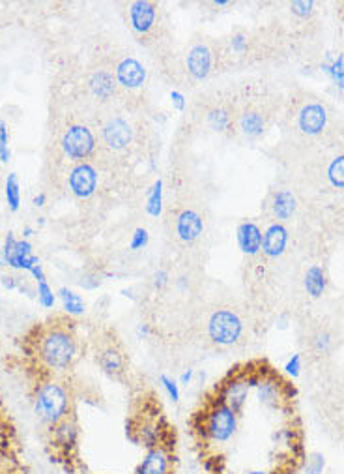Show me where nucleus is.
<instances>
[{
	"mask_svg": "<svg viewBox=\"0 0 344 474\" xmlns=\"http://www.w3.org/2000/svg\"><path fill=\"white\" fill-rule=\"evenodd\" d=\"M36 336L29 339L30 353L47 377L64 375L75 366L79 358V339L70 319H54L34 330Z\"/></svg>",
	"mask_w": 344,
	"mask_h": 474,
	"instance_id": "obj_1",
	"label": "nucleus"
},
{
	"mask_svg": "<svg viewBox=\"0 0 344 474\" xmlns=\"http://www.w3.org/2000/svg\"><path fill=\"white\" fill-rule=\"evenodd\" d=\"M34 411L47 429L56 426L68 416H72L75 411H73V394L68 383L54 377L42 379L34 390Z\"/></svg>",
	"mask_w": 344,
	"mask_h": 474,
	"instance_id": "obj_2",
	"label": "nucleus"
},
{
	"mask_svg": "<svg viewBox=\"0 0 344 474\" xmlns=\"http://www.w3.org/2000/svg\"><path fill=\"white\" fill-rule=\"evenodd\" d=\"M196 433L204 443L226 444L234 438L240 426V414L234 413L217 397H210L202 413L196 414Z\"/></svg>",
	"mask_w": 344,
	"mask_h": 474,
	"instance_id": "obj_3",
	"label": "nucleus"
},
{
	"mask_svg": "<svg viewBox=\"0 0 344 474\" xmlns=\"http://www.w3.org/2000/svg\"><path fill=\"white\" fill-rule=\"evenodd\" d=\"M79 438H81V427L75 413L49 429L47 444L51 456L54 457V461L62 463L64 468H70L72 473V465L79 459Z\"/></svg>",
	"mask_w": 344,
	"mask_h": 474,
	"instance_id": "obj_4",
	"label": "nucleus"
},
{
	"mask_svg": "<svg viewBox=\"0 0 344 474\" xmlns=\"http://www.w3.org/2000/svg\"><path fill=\"white\" fill-rule=\"evenodd\" d=\"M206 332L217 347H232L244 336V321L230 307H219L210 315Z\"/></svg>",
	"mask_w": 344,
	"mask_h": 474,
	"instance_id": "obj_5",
	"label": "nucleus"
},
{
	"mask_svg": "<svg viewBox=\"0 0 344 474\" xmlns=\"http://www.w3.org/2000/svg\"><path fill=\"white\" fill-rule=\"evenodd\" d=\"M253 386L249 383V369H236L228 373L217 386H215L214 396L226 407H230L234 413H242L245 403L249 399Z\"/></svg>",
	"mask_w": 344,
	"mask_h": 474,
	"instance_id": "obj_6",
	"label": "nucleus"
},
{
	"mask_svg": "<svg viewBox=\"0 0 344 474\" xmlns=\"http://www.w3.org/2000/svg\"><path fill=\"white\" fill-rule=\"evenodd\" d=\"M130 438L133 443L141 444L146 450L161 446V444H169L171 438V431L169 427L159 422V418H146V420H133L130 422ZM171 446V444H169Z\"/></svg>",
	"mask_w": 344,
	"mask_h": 474,
	"instance_id": "obj_7",
	"label": "nucleus"
},
{
	"mask_svg": "<svg viewBox=\"0 0 344 474\" xmlns=\"http://www.w3.org/2000/svg\"><path fill=\"white\" fill-rule=\"evenodd\" d=\"M95 362L101 367V372L105 373L107 377L116 379V381L124 377L125 369H127V358H125L124 349L114 337L100 343V347L95 351Z\"/></svg>",
	"mask_w": 344,
	"mask_h": 474,
	"instance_id": "obj_8",
	"label": "nucleus"
},
{
	"mask_svg": "<svg viewBox=\"0 0 344 474\" xmlns=\"http://www.w3.org/2000/svg\"><path fill=\"white\" fill-rule=\"evenodd\" d=\"M176 457L169 444H161L146 450L133 474H174Z\"/></svg>",
	"mask_w": 344,
	"mask_h": 474,
	"instance_id": "obj_9",
	"label": "nucleus"
},
{
	"mask_svg": "<svg viewBox=\"0 0 344 474\" xmlns=\"http://www.w3.org/2000/svg\"><path fill=\"white\" fill-rule=\"evenodd\" d=\"M62 148L72 160H86L95 148V139L88 128L72 126L62 137Z\"/></svg>",
	"mask_w": 344,
	"mask_h": 474,
	"instance_id": "obj_10",
	"label": "nucleus"
},
{
	"mask_svg": "<svg viewBox=\"0 0 344 474\" xmlns=\"http://www.w3.org/2000/svg\"><path fill=\"white\" fill-rule=\"evenodd\" d=\"M256 397L260 405L272 411H279L283 408L286 402V386L279 377H275L273 373H264L256 384Z\"/></svg>",
	"mask_w": 344,
	"mask_h": 474,
	"instance_id": "obj_11",
	"label": "nucleus"
},
{
	"mask_svg": "<svg viewBox=\"0 0 344 474\" xmlns=\"http://www.w3.org/2000/svg\"><path fill=\"white\" fill-rule=\"evenodd\" d=\"M97 186V173L90 163H79L72 169L70 173V188H72L73 195L81 199L90 197L95 192Z\"/></svg>",
	"mask_w": 344,
	"mask_h": 474,
	"instance_id": "obj_12",
	"label": "nucleus"
},
{
	"mask_svg": "<svg viewBox=\"0 0 344 474\" xmlns=\"http://www.w3.org/2000/svg\"><path fill=\"white\" fill-rule=\"evenodd\" d=\"M155 15H157L155 4L146 2V0L133 2L130 6L131 26H133V31H135L139 36H144V34H148V32L154 29Z\"/></svg>",
	"mask_w": 344,
	"mask_h": 474,
	"instance_id": "obj_13",
	"label": "nucleus"
},
{
	"mask_svg": "<svg viewBox=\"0 0 344 474\" xmlns=\"http://www.w3.org/2000/svg\"><path fill=\"white\" fill-rule=\"evenodd\" d=\"M144 77H146V73H144V68L141 66V62L131 59V56L124 59L116 66V81L120 84H124L125 89L141 86L144 83Z\"/></svg>",
	"mask_w": 344,
	"mask_h": 474,
	"instance_id": "obj_14",
	"label": "nucleus"
},
{
	"mask_svg": "<svg viewBox=\"0 0 344 474\" xmlns=\"http://www.w3.org/2000/svg\"><path fill=\"white\" fill-rule=\"evenodd\" d=\"M288 242V234L286 229L279 223H273L272 227H267V231L262 236V252L266 257H279L283 255Z\"/></svg>",
	"mask_w": 344,
	"mask_h": 474,
	"instance_id": "obj_15",
	"label": "nucleus"
},
{
	"mask_svg": "<svg viewBox=\"0 0 344 474\" xmlns=\"http://www.w3.org/2000/svg\"><path fill=\"white\" fill-rule=\"evenodd\" d=\"M187 70L191 77L204 79L208 77L212 70V53L206 45H195L187 54Z\"/></svg>",
	"mask_w": 344,
	"mask_h": 474,
	"instance_id": "obj_16",
	"label": "nucleus"
},
{
	"mask_svg": "<svg viewBox=\"0 0 344 474\" xmlns=\"http://www.w3.org/2000/svg\"><path fill=\"white\" fill-rule=\"evenodd\" d=\"M326 118V109L318 103H311L307 107H303L299 113V128L308 135H315L324 130Z\"/></svg>",
	"mask_w": 344,
	"mask_h": 474,
	"instance_id": "obj_17",
	"label": "nucleus"
},
{
	"mask_svg": "<svg viewBox=\"0 0 344 474\" xmlns=\"http://www.w3.org/2000/svg\"><path fill=\"white\" fill-rule=\"evenodd\" d=\"M202 217L195 211H184L176 220V234L180 240L193 242L202 234Z\"/></svg>",
	"mask_w": 344,
	"mask_h": 474,
	"instance_id": "obj_18",
	"label": "nucleus"
},
{
	"mask_svg": "<svg viewBox=\"0 0 344 474\" xmlns=\"http://www.w3.org/2000/svg\"><path fill=\"white\" fill-rule=\"evenodd\" d=\"M237 244L245 255H256L262 250V233L258 225L253 222H245L237 229Z\"/></svg>",
	"mask_w": 344,
	"mask_h": 474,
	"instance_id": "obj_19",
	"label": "nucleus"
},
{
	"mask_svg": "<svg viewBox=\"0 0 344 474\" xmlns=\"http://www.w3.org/2000/svg\"><path fill=\"white\" fill-rule=\"evenodd\" d=\"M103 137H105L109 146H113V148H124L130 143L131 130L127 126V122L122 121V118H114L103 130Z\"/></svg>",
	"mask_w": 344,
	"mask_h": 474,
	"instance_id": "obj_20",
	"label": "nucleus"
},
{
	"mask_svg": "<svg viewBox=\"0 0 344 474\" xmlns=\"http://www.w3.org/2000/svg\"><path fill=\"white\" fill-rule=\"evenodd\" d=\"M303 285H305V291L311 298H320L322 294L326 293L327 280L326 272L322 266H311L307 272H305V280H303Z\"/></svg>",
	"mask_w": 344,
	"mask_h": 474,
	"instance_id": "obj_21",
	"label": "nucleus"
},
{
	"mask_svg": "<svg viewBox=\"0 0 344 474\" xmlns=\"http://www.w3.org/2000/svg\"><path fill=\"white\" fill-rule=\"evenodd\" d=\"M294 212H296V199H294V195L290 192H286V190L275 193V197H273V214L279 220H288Z\"/></svg>",
	"mask_w": 344,
	"mask_h": 474,
	"instance_id": "obj_22",
	"label": "nucleus"
},
{
	"mask_svg": "<svg viewBox=\"0 0 344 474\" xmlns=\"http://www.w3.org/2000/svg\"><path fill=\"white\" fill-rule=\"evenodd\" d=\"M60 300H62V306H64L65 313L72 315V317H77V315H83L84 313V300L83 296L77 293H73L72 289L62 287L58 291Z\"/></svg>",
	"mask_w": 344,
	"mask_h": 474,
	"instance_id": "obj_23",
	"label": "nucleus"
},
{
	"mask_svg": "<svg viewBox=\"0 0 344 474\" xmlns=\"http://www.w3.org/2000/svg\"><path fill=\"white\" fill-rule=\"evenodd\" d=\"M240 126H242L245 135H249V137H256V135H260L262 130H264V118H262L260 113H256V111H249V113L242 114V118H240Z\"/></svg>",
	"mask_w": 344,
	"mask_h": 474,
	"instance_id": "obj_24",
	"label": "nucleus"
},
{
	"mask_svg": "<svg viewBox=\"0 0 344 474\" xmlns=\"http://www.w3.org/2000/svg\"><path fill=\"white\" fill-rule=\"evenodd\" d=\"M303 474H324L326 471V457L320 452H311L303 457L302 461Z\"/></svg>",
	"mask_w": 344,
	"mask_h": 474,
	"instance_id": "obj_25",
	"label": "nucleus"
},
{
	"mask_svg": "<svg viewBox=\"0 0 344 474\" xmlns=\"http://www.w3.org/2000/svg\"><path fill=\"white\" fill-rule=\"evenodd\" d=\"M6 197H8V204H10V208H12V211H17L21 195H19V181L15 174H10V176H8Z\"/></svg>",
	"mask_w": 344,
	"mask_h": 474,
	"instance_id": "obj_26",
	"label": "nucleus"
},
{
	"mask_svg": "<svg viewBox=\"0 0 344 474\" xmlns=\"http://www.w3.org/2000/svg\"><path fill=\"white\" fill-rule=\"evenodd\" d=\"M329 181H331L333 186L344 188V156H338L329 165Z\"/></svg>",
	"mask_w": 344,
	"mask_h": 474,
	"instance_id": "obj_27",
	"label": "nucleus"
},
{
	"mask_svg": "<svg viewBox=\"0 0 344 474\" xmlns=\"http://www.w3.org/2000/svg\"><path fill=\"white\" fill-rule=\"evenodd\" d=\"M38 302L42 304L43 307H53L54 302H56V296H54L53 289L49 287L47 282H40L38 283Z\"/></svg>",
	"mask_w": 344,
	"mask_h": 474,
	"instance_id": "obj_28",
	"label": "nucleus"
},
{
	"mask_svg": "<svg viewBox=\"0 0 344 474\" xmlns=\"http://www.w3.org/2000/svg\"><path fill=\"white\" fill-rule=\"evenodd\" d=\"M313 345H315V351L316 353L320 354H327L329 351H331L333 347V336L329 334V332L322 330L318 332L315 336V339H313Z\"/></svg>",
	"mask_w": 344,
	"mask_h": 474,
	"instance_id": "obj_29",
	"label": "nucleus"
},
{
	"mask_svg": "<svg viewBox=\"0 0 344 474\" xmlns=\"http://www.w3.org/2000/svg\"><path fill=\"white\" fill-rule=\"evenodd\" d=\"M159 383H161V386H163V390L166 392V396L171 397V402L178 403L180 402V384L176 383L174 379L169 377V375H161Z\"/></svg>",
	"mask_w": 344,
	"mask_h": 474,
	"instance_id": "obj_30",
	"label": "nucleus"
},
{
	"mask_svg": "<svg viewBox=\"0 0 344 474\" xmlns=\"http://www.w3.org/2000/svg\"><path fill=\"white\" fill-rule=\"evenodd\" d=\"M148 212L152 216H157L161 212V182H157L154 186V192L148 199Z\"/></svg>",
	"mask_w": 344,
	"mask_h": 474,
	"instance_id": "obj_31",
	"label": "nucleus"
},
{
	"mask_svg": "<svg viewBox=\"0 0 344 474\" xmlns=\"http://www.w3.org/2000/svg\"><path fill=\"white\" fill-rule=\"evenodd\" d=\"M285 372L288 377L296 379L302 373V356L299 354H292L288 362L285 364Z\"/></svg>",
	"mask_w": 344,
	"mask_h": 474,
	"instance_id": "obj_32",
	"label": "nucleus"
},
{
	"mask_svg": "<svg viewBox=\"0 0 344 474\" xmlns=\"http://www.w3.org/2000/svg\"><path fill=\"white\" fill-rule=\"evenodd\" d=\"M329 72L333 73V79L337 81L338 86L344 89V54L338 59L337 62H335V64H333V68L329 70Z\"/></svg>",
	"mask_w": 344,
	"mask_h": 474,
	"instance_id": "obj_33",
	"label": "nucleus"
},
{
	"mask_svg": "<svg viewBox=\"0 0 344 474\" xmlns=\"http://www.w3.org/2000/svg\"><path fill=\"white\" fill-rule=\"evenodd\" d=\"M148 244V234L143 229H139L135 234H133V240H131V250H141L143 246Z\"/></svg>",
	"mask_w": 344,
	"mask_h": 474,
	"instance_id": "obj_34",
	"label": "nucleus"
},
{
	"mask_svg": "<svg viewBox=\"0 0 344 474\" xmlns=\"http://www.w3.org/2000/svg\"><path fill=\"white\" fill-rule=\"evenodd\" d=\"M169 285V274L165 270H159L154 274V287L155 289H165Z\"/></svg>",
	"mask_w": 344,
	"mask_h": 474,
	"instance_id": "obj_35",
	"label": "nucleus"
},
{
	"mask_svg": "<svg viewBox=\"0 0 344 474\" xmlns=\"http://www.w3.org/2000/svg\"><path fill=\"white\" fill-rule=\"evenodd\" d=\"M311 8H313V2H294L292 4V10L299 13V15H307L311 12Z\"/></svg>",
	"mask_w": 344,
	"mask_h": 474,
	"instance_id": "obj_36",
	"label": "nucleus"
},
{
	"mask_svg": "<svg viewBox=\"0 0 344 474\" xmlns=\"http://www.w3.org/2000/svg\"><path fill=\"white\" fill-rule=\"evenodd\" d=\"M193 375H195V369H185L184 373H182V377H180L178 384H184V386H187V384H191V381H193Z\"/></svg>",
	"mask_w": 344,
	"mask_h": 474,
	"instance_id": "obj_37",
	"label": "nucleus"
},
{
	"mask_svg": "<svg viewBox=\"0 0 344 474\" xmlns=\"http://www.w3.org/2000/svg\"><path fill=\"white\" fill-rule=\"evenodd\" d=\"M172 100H174V103H176V107L184 109V96H182V94H178V92H172Z\"/></svg>",
	"mask_w": 344,
	"mask_h": 474,
	"instance_id": "obj_38",
	"label": "nucleus"
},
{
	"mask_svg": "<svg viewBox=\"0 0 344 474\" xmlns=\"http://www.w3.org/2000/svg\"><path fill=\"white\" fill-rule=\"evenodd\" d=\"M139 336H141V337H148L150 336L148 324H141V326H139Z\"/></svg>",
	"mask_w": 344,
	"mask_h": 474,
	"instance_id": "obj_39",
	"label": "nucleus"
},
{
	"mask_svg": "<svg viewBox=\"0 0 344 474\" xmlns=\"http://www.w3.org/2000/svg\"><path fill=\"white\" fill-rule=\"evenodd\" d=\"M2 280H4V282H2V283H4V285H6L8 289H15V287H17V283H15V277L10 276V277H2Z\"/></svg>",
	"mask_w": 344,
	"mask_h": 474,
	"instance_id": "obj_40",
	"label": "nucleus"
},
{
	"mask_svg": "<svg viewBox=\"0 0 344 474\" xmlns=\"http://www.w3.org/2000/svg\"><path fill=\"white\" fill-rule=\"evenodd\" d=\"M245 474H273L269 471H262V468H256V471H247Z\"/></svg>",
	"mask_w": 344,
	"mask_h": 474,
	"instance_id": "obj_41",
	"label": "nucleus"
},
{
	"mask_svg": "<svg viewBox=\"0 0 344 474\" xmlns=\"http://www.w3.org/2000/svg\"><path fill=\"white\" fill-rule=\"evenodd\" d=\"M4 465V450H2V444H0V468Z\"/></svg>",
	"mask_w": 344,
	"mask_h": 474,
	"instance_id": "obj_42",
	"label": "nucleus"
},
{
	"mask_svg": "<svg viewBox=\"0 0 344 474\" xmlns=\"http://www.w3.org/2000/svg\"><path fill=\"white\" fill-rule=\"evenodd\" d=\"M215 474H234V473H230L228 468L223 467V468H219V471H217V473H215Z\"/></svg>",
	"mask_w": 344,
	"mask_h": 474,
	"instance_id": "obj_43",
	"label": "nucleus"
},
{
	"mask_svg": "<svg viewBox=\"0 0 344 474\" xmlns=\"http://www.w3.org/2000/svg\"><path fill=\"white\" fill-rule=\"evenodd\" d=\"M343 438H344V435H343Z\"/></svg>",
	"mask_w": 344,
	"mask_h": 474,
	"instance_id": "obj_44",
	"label": "nucleus"
}]
</instances>
